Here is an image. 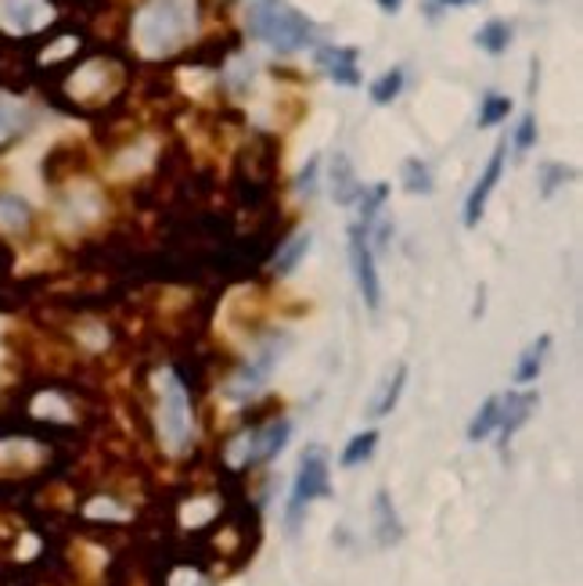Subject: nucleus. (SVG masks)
<instances>
[{
    "mask_svg": "<svg viewBox=\"0 0 583 586\" xmlns=\"http://www.w3.org/2000/svg\"><path fill=\"white\" fill-rule=\"evenodd\" d=\"M192 400H187V386L173 375L162 371L159 378V435L170 454H184L192 443Z\"/></svg>",
    "mask_w": 583,
    "mask_h": 586,
    "instance_id": "obj_3",
    "label": "nucleus"
},
{
    "mask_svg": "<svg viewBox=\"0 0 583 586\" xmlns=\"http://www.w3.org/2000/svg\"><path fill=\"white\" fill-rule=\"evenodd\" d=\"M360 184H357V176H354V166H349V159L346 155H335L332 162V195L338 206H349V202H357L360 198Z\"/></svg>",
    "mask_w": 583,
    "mask_h": 586,
    "instance_id": "obj_12",
    "label": "nucleus"
},
{
    "mask_svg": "<svg viewBox=\"0 0 583 586\" xmlns=\"http://www.w3.org/2000/svg\"><path fill=\"white\" fill-rule=\"evenodd\" d=\"M511 101L500 98V94H486L483 98V112H479V127H497L500 119H508Z\"/></svg>",
    "mask_w": 583,
    "mask_h": 586,
    "instance_id": "obj_23",
    "label": "nucleus"
},
{
    "mask_svg": "<svg viewBox=\"0 0 583 586\" xmlns=\"http://www.w3.org/2000/svg\"><path fill=\"white\" fill-rule=\"evenodd\" d=\"M573 170H565V166H544V173H540V191H544V198H551L554 191H559L565 181H573Z\"/></svg>",
    "mask_w": 583,
    "mask_h": 586,
    "instance_id": "obj_25",
    "label": "nucleus"
},
{
    "mask_svg": "<svg viewBox=\"0 0 583 586\" xmlns=\"http://www.w3.org/2000/svg\"><path fill=\"white\" fill-rule=\"evenodd\" d=\"M533 141H537V116L526 112L522 122H519V130H515V152H530Z\"/></svg>",
    "mask_w": 583,
    "mask_h": 586,
    "instance_id": "obj_26",
    "label": "nucleus"
},
{
    "mask_svg": "<svg viewBox=\"0 0 583 586\" xmlns=\"http://www.w3.org/2000/svg\"><path fill=\"white\" fill-rule=\"evenodd\" d=\"M403 90V69H389L386 76H378L371 84V101L375 105H392V98Z\"/></svg>",
    "mask_w": 583,
    "mask_h": 586,
    "instance_id": "obj_22",
    "label": "nucleus"
},
{
    "mask_svg": "<svg viewBox=\"0 0 583 586\" xmlns=\"http://www.w3.org/2000/svg\"><path fill=\"white\" fill-rule=\"evenodd\" d=\"M403 187L411 191V195H429L432 191V173L422 159H407L403 162Z\"/></svg>",
    "mask_w": 583,
    "mask_h": 586,
    "instance_id": "obj_19",
    "label": "nucleus"
},
{
    "mask_svg": "<svg viewBox=\"0 0 583 586\" xmlns=\"http://www.w3.org/2000/svg\"><path fill=\"white\" fill-rule=\"evenodd\" d=\"M497 417H500V397H490V400L479 406V414L472 417L468 440L479 443V440H486V435H494V432H497Z\"/></svg>",
    "mask_w": 583,
    "mask_h": 586,
    "instance_id": "obj_15",
    "label": "nucleus"
},
{
    "mask_svg": "<svg viewBox=\"0 0 583 586\" xmlns=\"http://www.w3.org/2000/svg\"><path fill=\"white\" fill-rule=\"evenodd\" d=\"M249 36L263 40L274 51H300L306 44H314V22L303 11H295L289 0H256L246 19Z\"/></svg>",
    "mask_w": 583,
    "mask_h": 586,
    "instance_id": "obj_2",
    "label": "nucleus"
},
{
    "mask_svg": "<svg viewBox=\"0 0 583 586\" xmlns=\"http://www.w3.org/2000/svg\"><path fill=\"white\" fill-rule=\"evenodd\" d=\"M198 0H152L133 19V44L148 58H170L195 40Z\"/></svg>",
    "mask_w": 583,
    "mask_h": 586,
    "instance_id": "obj_1",
    "label": "nucleus"
},
{
    "mask_svg": "<svg viewBox=\"0 0 583 586\" xmlns=\"http://www.w3.org/2000/svg\"><path fill=\"white\" fill-rule=\"evenodd\" d=\"M375 514H378V540L382 543H397L403 536V529L397 522V511H392L389 493H378L375 497Z\"/></svg>",
    "mask_w": 583,
    "mask_h": 586,
    "instance_id": "obj_16",
    "label": "nucleus"
},
{
    "mask_svg": "<svg viewBox=\"0 0 583 586\" xmlns=\"http://www.w3.org/2000/svg\"><path fill=\"white\" fill-rule=\"evenodd\" d=\"M25 127V108L11 98H0V144L11 141Z\"/></svg>",
    "mask_w": 583,
    "mask_h": 586,
    "instance_id": "obj_18",
    "label": "nucleus"
},
{
    "mask_svg": "<svg viewBox=\"0 0 583 586\" xmlns=\"http://www.w3.org/2000/svg\"><path fill=\"white\" fill-rule=\"evenodd\" d=\"M548 349H551V335H540L537 343L526 346V352L519 357V367H515V381H519V386H526V381H533V378L540 375Z\"/></svg>",
    "mask_w": 583,
    "mask_h": 586,
    "instance_id": "obj_13",
    "label": "nucleus"
},
{
    "mask_svg": "<svg viewBox=\"0 0 583 586\" xmlns=\"http://www.w3.org/2000/svg\"><path fill=\"white\" fill-rule=\"evenodd\" d=\"M403 381H407V367H397V375H392V378L386 381L382 400H378V403L371 406V417H386V414H392V406H397L400 392H403Z\"/></svg>",
    "mask_w": 583,
    "mask_h": 586,
    "instance_id": "obj_21",
    "label": "nucleus"
},
{
    "mask_svg": "<svg viewBox=\"0 0 583 586\" xmlns=\"http://www.w3.org/2000/svg\"><path fill=\"white\" fill-rule=\"evenodd\" d=\"M47 22H51L47 0H0V25H4L8 33L25 36V33L44 30Z\"/></svg>",
    "mask_w": 583,
    "mask_h": 586,
    "instance_id": "obj_7",
    "label": "nucleus"
},
{
    "mask_svg": "<svg viewBox=\"0 0 583 586\" xmlns=\"http://www.w3.org/2000/svg\"><path fill=\"white\" fill-rule=\"evenodd\" d=\"M0 220L11 224V227H25V220H30V209H25V202L4 195V198H0Z\"/></svg>",
    "mask_w": 583,
    "mask_h": 586,
    "instance_id": "obj_24",
    "label": "nucleus"
},
{
    "mask_svg": "<svg viewBox=\"0 0 583 586\" xmlns=\"http://www.w3.org/2000/svg\"><path fill=\"white\" fill-rule=\"evenodd\" d=\"M505 155H508V144H497L494 155H490V162H486L483 176L476 181V187H472V195H468V202H465V227H476V224L483 220L486 202H490L494 187H497V181H500V170H505Z\"/></svg>",
    "mask_w": 583,
    "mask_h": 586,
    "instance_id": "obj_8",
    "label": "nucleus"
},
{
    "mask_svg": "<svg viewBox=\"0 0 583 586\" xmlns=\"http://www.w3.org/2000/svg\"><path fill=\"white\" fill-rule=\"evenodd\" d=\"M332 493V482H328V460L314 446L310 454H303V465L300 475H295V486H292V500H289V529L300 525V514L310 508L314 500L328 497Z\"/></svg>",
    "mask_w": 583,
    "mask_h": 586,
    "instance_id": "obj_4",
    "label": "nucleus"
},
{
    "mask_svg": "<svg viewBox=\"0 0 583 586\" xmlns=\"http://www.w3.org/2000/svg\"><path fill=\"white\" fill-rule=\"evenodd\" d=\"M476 44L483 51H490V54H505L508 44H511V25L508 22H500V19H490L483 25V30L476 33Z\"/></svg>",
    "mask_w": 583,
    "mask_h": 586,
    "instance_id": "obj_14",
    "label": "nucleus"
},
{
    "mask_svg": "<svg viewBox=\"0 0 583 586\" xmlns=\"http://www.w3.org/2000/svg\"><path fill=\"white\" fill-rule=\"evenodd\" d=\"M310 241H314V235L306 230V235H295L289 245H284V249H278V256H274V270H278V274H292L295 263H300V259L310 252Z\"/></svg>",
    "mask_w": 583,
    "mask_h": 586,
    "instance_id": "obj_17",
    "label": "nucleus"
},
{
    "mask_svg": "<svg viewBox=\"0 0 583 586\" xmlns=\"http://www.w3.org/2000/svg\"><path fill=\"white\" fill-rule=\"evenodd\" d=\"M289 435H292V421H284V417L270 421V425L256 428L249 435H241V440L230 446V465L246 468V465H260V460L278 457L284 443H289Z\"/></svg>",
    "mask_w": 583,
    "mask_h": 586,
    "instance_id": "obj_5",
    "label": "nucleus"
},
{
    "mask_svg": "<svg viewBox=\"0 0 583 586\" xmlns=\"http://www.w3.org/2000/svg\"><path fill=\"white\" fill-rule=\"evenodd\" d=\"M378 446V432H360L349 440V446L343 449V468H357L360 460L371 457V449Z\"/></svg>",
    "mask_w": 583,
    "mask_h": 586,
    "instance_id": "obj_20",
    "label": "nucleus"
},
{
    "mask_svg": "<svg viewBox=\"0 0 583 586\" xmlns=\"http://www.w3.org/2000/svg\"><path fill=\"white\" fill-rule=\"evenodd\" d=\"M274 367H278V346L270 343V346L260 352V357H256V360L249 363V367H241L238 378L230 381L227 397H230V400H246V397H252V392L260 389L263 381L270 378V371H274Z\"/></svg>",
    "mask_w": 583,
    "mask_h": 586,
    "instance_id": "obj_9",
    "label": "nucleus"
},
{
    "mask_svg": "<svg viewBox=\"0 0 583 586\" xmlns=\"http://www.w3.org/2000/svg\"><path fill=\"white\" fill-rule=\"evenodd\" d=\"M400 4H403V0H378V8H382L386 15H397V11H400Z\"/></svg>",
    "mask_w": 583,
    "mask_h": 586,
    "instance_id": "obj_28",
    "label": "nucleus"
},
{
    "mask_svg": "<svg viewBox=\"0 0 583 586\" xmlns=\"http://www.w3.org/2000/svg\"><path fill=\"white\" fill-rule=\"evenodd\" d=\"M440 4H451V8H457V4H472V0H440Z\"/></svg>",
    "mask_w": 583,
    "mask_h": 586,
    "instance_id": "obj_29",
    "label": "nucleus"
},
{
    "mask_svg": "<svg viewBox=\"0 0 583 586\" xmlns=\"http://www.w3.org/2000/svg\"><path fill=\"white\" fill-rule=\"evenodd\" d=\"M368 230L364 224L349 227V259H354V274H357V289L364 295V303L371 310H378L382 303V284H378V270H375V252H371V241H368Z\"/></svg>",
    "mask_w": 583,
    "mask_h": 586,
    "instance_id": "obj_6",
    "label": "nucleus"
},
{
    "mask_svg": "<svg viewBox=\"0 0 583 586\" xmlns=\"http://www.w3.org/2000/svg\"><path fill=\"white\" fill-rule=\"evenodd\" d=\"M357 47H317V65L324 73H328L335 84H343V87H357L360 84V69H357Z\"/></svg>",
    "mask_w": 583,
    "mask_h": 586,
    "instance_id": "obj_10",
    "label": "nucleus"
},
{
    "mask_svg": "<svg viewBox=\"0 0 583 586\" xmlns=\"http://www.w3.org/2000/svg\"><path fill=\"white\" fill-rule=\"evenodd\" d=\"M317 170H321V159H310L306 166H303V173L295 176V191H300V195H314L317 191Z\"/></svg>",
    "mask_w": 583,
    "mask_h": 586,
    "instance_id": "obj_27",
    "label": "nucleus"
},
{
    "mask_svg": "<svg viewBox=\"0 0 583 586\" xmlns=\"http://www.w3.org/2000/svg\"><path fill=\"white\" fill-rule=\"evenodd\" d=\"M533 406H537V392H505L500 397V417H497L500 443L508 446V440L522 428V421L530 417Z\"/></svg>",
    "mask_w": 583,
    "mask_h": 586,
    "instance_id": "obj_11",
    "label": "nucleus"
}]
</instances>
